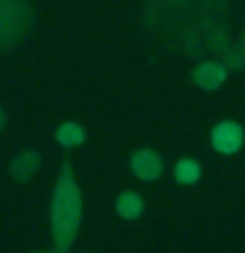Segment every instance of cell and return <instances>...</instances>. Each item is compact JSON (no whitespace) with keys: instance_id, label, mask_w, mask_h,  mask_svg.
<instances>
[{"instance_id":"1","label":"cell","mask_w":245,"mask_h":253,"mask_svg":"<svg viewBox=\"0 0 245 253\" xmlns=\"http://www.w3.org/2000/svg\"><path fill=\"white\" fill-rule=\"evenodd\" d=\"M82 216H84V201L74 177V166H71V161H63L50 203V235L55 253H66L71 248V243L77 240Z\"/></svg>"},{"instance_id":"2","label":"cell","mask_w":245,"mask_h":253,"mask_svg":"<svg viewBox=\"0 0 245 253\" xmlns=\"http://www.w3.org/2000/svg\"><path fill=\"white\" fill-rule=\"evenodd\" d=\"M35 29V8L29 0H0V50H13Z\"/></svg>"},{"instance_id":"3","label":"cell","mask_w":245,"mask_h":253,"mask_svg":"<svg viewBox=\"0 0 245 253\" xmlns=\"http://www.w3.org/2000/svg\"><path fill=\"white\" fill-rule=\"evenodd\" d=\"M243 140H245V132H243V126L232 122V119H224V122H219L216 126H213V132H211V145L216 153L221 156H232L237 153V150L243 148Z\"/></svg>"},{"instance_id":"4","label":"cell","mask_w":245,"mask_h":253,"mask_svg":"<svg viewBox=\"0 0 245 253\" xmlns=\"http://www.w3.org/2000/svg\"><path fill=\"white\" fill-rule=\"evenodd\" d=\"M129 169L137 179L142 182H153L163 174V158L150 148H140L129 156Z\"/></svg>"},{"instance_id":"5","label":"cell","mask_w":245,"mask_h":253,"mask_svg":"<svg viewBox=\"0 0 245 253\" xmlns=\"http://www.w3.org/2000/svg\"><path fill=\"white\" fill-rule=\"evenodd\" d=\"M40 166H42V156H40L35 148H27V150H21V153L13 156V161H11V166H8V171H11V177H13L16 182L27 185V182H32V179L37 177Z\"/></svg>"},{"instance_id":"6","label":"cell","mask_w":245,"mask_h":253,"mask_svg":"<svg viewBox=\"0 0 245 253\" xmlns=\"http://www.w3.org/2000/svg\"><path fill=\"white\" fill-rule=\"evenodd\" d=\"M224 79H227V66L219 61H203L193 69V82L205 92L219 90V87L224 84Z\"/></svg>"},{"instance_id":"7","label":"cell","mask_w":245,"mask_h":253,"mask_svg":"<svg viewBox=\"0 0 245 253\" xmlns=\"http://www.w3.org/2000/svg\"><path fill=\"white\" fill-rule=\"evenodd\" d=\"M142 211H145V201H142L140 193H132V190L119 193V198H116V213L122 219H126V221L140 219Z\"/></svg>"},{"instance_id":"8","label":"cell","mask_w":245,"mask_h":253,"mask_svg":"<svg viewBox=\"0 0 245 253\" xmlns=\"http://www.w3.org/2000/svg\"><path fill=\"white\" fill-rule=\"evenodd\" d=\"M84 137H87L84 126L77 124V122H63V124H58V129H55V142H58L61 148H79L84 142Z\"/></svg>"},{"instance_id":"9","label":"cell","mask_w":245,"mask_h":253,"mask_svg":"<svg viewBox=\"0 0 245 253\" xmlns=\"http://www.w3.org/2000/svg\"><path fill=\"white\" fill-rule=\"evenodd\" d=\"M174 177H177L179 185H195L201 179V164L193 161V158H179L174 164Z\"/></svg>"},{"instance_id":"10","label":"cell","mask_w":245,"mask_h":253,"mask_svg":"<svg viewBox=\"0 0 245 253\" xmlns=\"http://www.w3.org/2000/svg\"><path fill=\"white\" fill-rule=\"evenodd\" d=\"M221 63L227 66V71H240V69H245V55L235 45H227L224 53H221Z\"/></svg>"},{"instance_id":"11","label":"cell","mask_w":245,"mask_h":253,"mask_svg":"<svg viewBox=\"0 0 245 253\" xmlns=\"http://www.w3.org/2000/svg\"><path fill=\"white\" fill-rule=\"evenodd\" d=\"M235 47H237V50H240V53L245 55V29H243V35L237 37V42H235Z\"/></svg>"},{"instance_id":"12","label":"cell","mask_w":245,"mask_h":253,"mask_svg":"<svg viewBox=\"0 0 245 253\" xmlns=\"http://www.w3.org/2000/svg\"><path fill=\"white\" fill-rule=\"evenodd\" d=\"M3 126H5V108L0 106V129H3Z\"/></svg>"},{"instance_id":"13","label":"cell","mask_w":245,"mask_h":253,"mask_svg":"<svg viewBox=\"0 0 245 253\" xmlns=\"http://www.w3.org/2000/svg\"><path fill=\"white\" fill-rule=\"evenodd\" d=\"M82 253H90V251H82Z\"/></svg>"}]
</instances>
